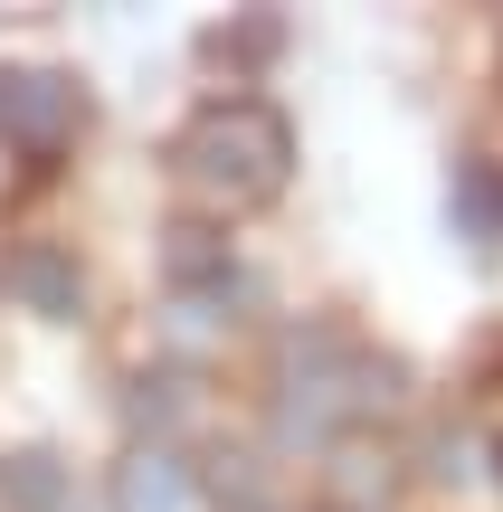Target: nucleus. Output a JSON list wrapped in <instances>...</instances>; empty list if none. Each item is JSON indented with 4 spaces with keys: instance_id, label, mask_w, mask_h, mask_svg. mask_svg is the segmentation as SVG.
<instances>
[{
    "instance_id": "obj_4",
    "label": "nucleus",
    "mask_w": 503,
    "mask_h": 512,
    "mask_svg": "<svg viewBox=\"0 0 503 512\" xmlns=\"http://www.w3.org/2000/svg\"><path fill=\"white\" fill-rule=\"evenodd\" d=\"M190 475L200 465H181L171 446H133L114 465V512H190Z\"/></svg>"
},
{
    "instance_id": "obj_1",
    "label": "nucleus",
    "mask_w": 503,
    "mask_h": 512,
    "mask_svg": "<svg viewBox=\"0 0 503 512\" xmlns=\"http://www.w3.org/2000/svg\"><path fill=\"white\" fill-rule=\"evenodd\" d=\"M171 171L200 190L209 209H266L295 171V124L257 95H219L171 133Z\"/></svg>"
},
{
    "instance_id": "obj_15",
    "label": "nucleus",
    "mask_w": 503,
    "mask_h": 512,
    "mask_svg": "<svg viewBox=\"0 0 503 512\" xmlns=\"http://www.w3.org/2000/svg\"><path fill=\"white\" fill-rule=\"evenodd\" d=\"M494 465H503V446H494Z\"/></svg>"
},
{
    "instance_id": "obj_8",
    "label": "nucleus",
    "mask_w": 503,
    "mask_h": 512,
    "mask_svg": "<svg viewBox=\"0 0 503 512\" xmlns=\"http://www.w3.org/2000/svg\"><path fill=\"white\" fill-rule=\"evenodd\" d=\"M200 57L228 67V76H257L266 57H285V19L276 10H238V19H219V29L200 38Z\"/></svg>"
},
{
    "instance_id": "obj_11",
    "label": "nucleus",
    "mask_w": 503,
    "mask_h": 512,
    "mask_svg": "<svg viewBox=\"0 0 503 512\" xmlns=\"http://www.w3.org/2000/svg\"><path fill=\"white\" fill-rule=\"evenodd\" d=\"M399 389H409V370H399L390 351H361V361H352V418H380V408H399Z\"/></svg>"
},
{
    "instance_id": "obj_12",
    "label": "nucleus",
    "mask_w": 503,
    "mask_h": 512,
    "mask_svg": "<svg viewBox=\"0 0 503 512\" xmlns=\"http://www.w3.org/2000/svg\"><path fill=\"white\" fill-rule=\"evenodd\" d=\"M200 484L219 494V512H238V503H257V494H266V484H257V456H247V446H219V456L200 465Z\"/></svg>"
},
{
    "instance_id": "obj_6",
    "label": "nucleus",
    "mask_w": 503,
    "mask_h": 512,
    "mask_svg": "<svg viewBox=\"0 0 503 512\" xmlns=\"http://www.w3.org/2000/svg\"><path fill=\"white\" fill-rule=\"evenodd\" d=\"M162 275H171L181 294L228 285V275H238V266H228V228H209V219H171V228H162Z\"/></svg>"
},
{
    "instance_id": "obj_9",
    "label": "nucleus",
    "mask_w": 503,
    "mask_h": 512,
    "mask_svg": "<svg viewBox=\"0 0 503 512\" xmlns=\"http://www.w3.org/2000/svg\"><path fill=\"white\" fill-rule=\"evenodd\" d=\"M390 484H399V456H390V446H342V456H333L342 512H380V503H390Z\"/></svg>"
},
{
    "instance_id": "obj_2",
    "label": "nucleus",
    "mask_w": 503,
    "mask_h": 512,
    "mask_svg": "<svg viewBox=\"0 0 503 512\" xmlns=\"http://www.w3.org/2000/svg\"><path fill=\"white\" fill-rule=\"evenodd\" d=\"M86 133V86L67 67H0V143L29 152L38 171Z\"/></svg>"
},
{
    "instance_id": "obj_7",
    "label": "nucleus",
    "mask_w": 503,
    "mask_h": 512,
    "mask_svg": "<svg viewBox=\"0 0 503 512\" xmlns=\"http://www.w3.org/2000/svg\"><path fill=\"white\" fill-rule=\"evenodd\" d=\"M67 456L57 446H19V456H0V512H67Z\"/></svg>"
},
{
    "instance_id": "obj_3",
    "label": "nucleus",
    "mask_w": 503,
    "mask_h": 512,
    "mask_svg": "<svg viewBox=\"0 0 503 512\" xmlns=\"http://www.w3.org/2000/svg\"><path fill=\"white\" fill-rule=\"evenodd\" d=\"M0 285H10L19 304L38 313V323H76V313H86V275H76V256L57 247V238H29V247H10Z\"/></svg>"
},
{
    "instance_id": "obj_10",
    "label": "nucleus",
    "mask_w": 503,
    "mask_h": 512,
    "mask_svg": "<svg viewBox=\"0 0 503 512\" xmlns=\"http://www.w3.org/2000/svg\"><path fill=\"white\" fill-rule=\"evenodd\" d=\"M181 408H190V380H181V370H133V380H124V418L152 427V446H162V427L181 418Z\"/></svg>"
},
{
    "instance_id": "obj_14",
    "label": "nucleus",
    "mask_w": 503,
    "mask_h": 512,
    "mask_svg": "<svg viewBox=\"0 0 503 512\" xmlns=\"http://www.w3.org/2000/svg\"><path fill=\"white\" fill-rule=\"evenodd\" d=\"M238 512H295V503H285V494H257V503H238Z\"/></svg>"
},
{
    "instance_id": "obj_5",
    "label": "nucleus",
    "mask_w": 503,
    "mask_h": 512,
    "mask_svg": "<svg viewBox=\"0 0 503 512\" xmlns=\"http://www.w3.org/2000/svg\"><path fill=\"white\" fill-rule=\"evenodd\" d=\"M447 228H456L475 256L503 247V171H494V162H456V181H447Z\"/></svg>"
},
{
    "instance_id": "obj_13",
    "label": "nucleus",
    "mask_w": 503,
    "mask_h": 512,
    "mask_svg": "<svg viewBox=\"0 0 503 512\" xmlns=\"http://www.w3.org/2000/svg\"><path fill=\"white\" fill-rule=\"evenodd\" d=\"M418 456H428V484H466L475 475V437H466V427H428Z\"/></svg>"
}]
</instances>
